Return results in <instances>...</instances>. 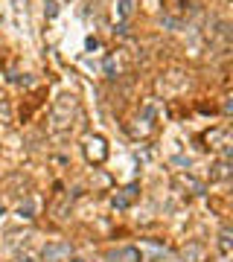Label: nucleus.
Listing matches in <instances>:
<instances>
[{
    "label": "nucleus",
    "mask_w": 233,
    "mask_h": 262,
    "mask_svg": "<svg viewBox=\"0 0 233 262\" xmlns=\"http://www.w3.org/2000/svg\"><path fill=\"white\" fill-rule=\"evenodd\" d=\"M73 253L70 242H50L44 250H41V262H64Z\"/></svg>",
    "instance_id": "f257e3e1"
},
{
    "label": "nucleus",
    "mask_w": 233,
    "mask_h": 262,
    "mask_svg": "<svg viewBox=\"0 0 233 262\" xmlns=\"http://www.w3.org/2000/svg\"><path fill=\"white\" fill-rule=\"evenodd\" d=\"M210 178L213 181H227L230 178V163H227V160H219V163L213 166V172H210Z\"/></svg>",
    "instance_id": "423d86ee"
},
{
    "label": "nucleus",
    "mask_w": 233,
    "mask_h": 262,
    "mask_svg": "<svg viewBox=\"0 0 233 262\" xmlns=\"http://www.w3.org/2000/svg\"><path fill=\"white\" fill-rule=\"evenodd\" d=\"M70 262H82V259H70Z\"/></svg>",
    "instance_id": "f8f14e48"
},
{
    "label": "nucleus",
    "mask_w": 233,
    "mask_h": 262,
    "mask_svg": "<svg viewBox=\"0 0 233 262\" xmlns=\"http://www.w3.org/2000/svg\"><path fill=\"white\" fill-rule=\"evenodd\" d=\"M3 213H6V207H3V204H0V215H3Z\"/></svg>",
    "instance_id": "9b49d317"
},
{
    "label": "nucleus",
    "mask_w": 233,
    "mask_h": 262,
    "mask_svg": "<svg viewBox=\"0 0 233 262\" xmlns=\"http://www.w3.org/2000/svg\"><path fill=\"white\" fill-rule=\"evenodd\" d=\"M73 99L70 96H61L56 102V108H53V122H56V128H61V125H67L70 122V114H73Z\"/></svg>",
    "instance_id": "7ed1b4c3"
},
{
    "label": "nucleus",
    "mask_w": 233,
    "mask_h": 262,
    "mask_svg": "<svg viewBox=\"0 0 233 262\" xmlns=\"http://www.w3.org/2000/svg\"><path fill=\"white\" fill-rule=\"evenodd\" d=\"M131 3H134V0H120V3H116V15H120V21H126L128 15H131Z\"/></svg>",
    "instance_id": "1a4fd4ad"
},
{
    "label": "nucleus",
    "mask_w": 233,
    "mask_h": 262,
    "mask_svg": "<svg viewBox=\"0 0 233 262\" xmlns=\"http://www.w3.org/2000/svg\"><path fill=\"white\" fill-rule=\"evenodd\" d=\"M137 192H140L137 184H128V187H126L123 192H116V195H114V201H111V204H114V210H128V204L137 198Z\"/></svg>",
    "instance_id": "20e7f679"
},
{
    "label": "nucleus",
    "mask_w": 233,
    "mask_h": 262,
    "mask_svg": "<svg viewBox=\"0 0 233 262\" xmlns=\"http://www.w3.org/2000/svg\"><path fill=\"white\" fill-rule=\"evenodd\" d=\"M219 250L224 256H230V250H233V239H230V230H227V227L219 233Z\"/></svg>",
    "instance_id": "0eeeda50"
},
{
    "label": "nucleus",
    "mask_w": 233,
    "mask_h": 262,
    "mask_svg": "<svg viewBox=\"0 0 233 262\" xmlns=\"http://www.w3.org/2000/svg\"><path fill=\"white\" fill-rule=\"evenodd\" d=\"M85 155H88V160H93V163H102L105 157H108L105 140L99 137V134H93V137H88V140H85Z\"/></svg>",
    "instance_id": "f03ea898"
},
{
    "label": "nucleus",
    "mask_w": 233,
    "mask_h": 262,
    "mask_svg": "<svg viewBox=\"0 0 233 262\" xmlns=\"http://www.w3.org/2000/svg\"><path fill=\"white\" fill-rule=\"evenodd\" d=\"M105 259L108 262H143V256H140L137 248H123V250H108Z\"/></svg>",
    "instance_id": "39448f33"
},
{
    "label": "nucleus",
    "mask_w": 233,
    "mask_h": 262,
    "mask_svg": "<svg viewBox=\"0 0 233 262\" xmlns=\"http://www.w3.org/2000/svg\"><path fill=\"white\" fill-rule=\"evenodd\" d=\"M44 12H47V18H56V15H58V3H56V0H47Z\"/></svg>",
    "instance_id": "9d476101"
},
{
    "label": "nucleus",
    "mask_w": 233,
    "mask_h": 262,
    "mask_svg": "<svg viewBox=\"0 0 233 262\" xmlns=\"http://www.w3.org/2000/svg\"><path fill=\"white\" fill-rule=\"evenodd\" d=\"M32 213H35V204H32V198L21 201V207H18V215H21V219H32Z\"/></svg>",
    "instance_id": "6e6552de"
}]
</instances>
